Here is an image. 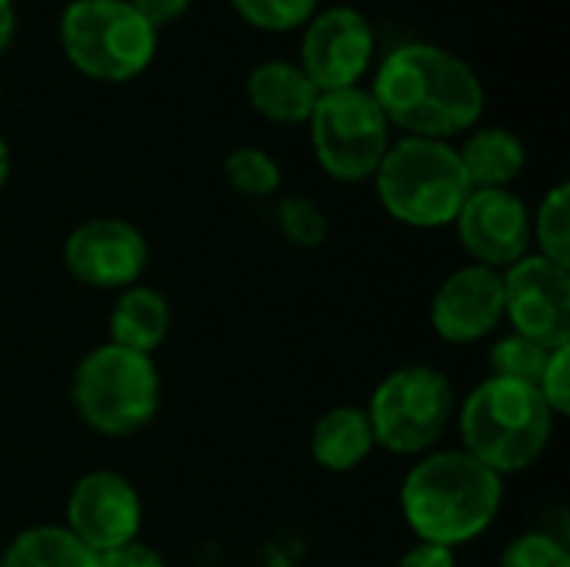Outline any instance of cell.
I'll return each instance as SVG.
<instances>
[{
	"instance_id": "obj_15",
	"label": "cell",
	"mask_w": 570,
	"mask_h": 567,
	"mask_svg": "<svg viewBox=\"0 0 570 567\" xmlns=\"http://www.w3.org/2000/svg\"><path fill=\"white\" fill-rule=\"evenodd\" d=\"M247 97L267 120L304 124V120H311V114L321 100V90L314 87V80L297 63L267 60V63L250 70Z\"/></svg>"
},
{
	"instance_id": "obj_12",
	"label": "cell",
	"mask_w": 570,
	"mask_h": 567,
	"mask_svg": "<svg viewBox=\"0 0 570 567\" xmlns=\"http://www.w3.org/2000/svg\"><path fill=\"white\" fill-rule=\"evenodd\" d=\"M147 237L120 217H94L70 231L63 244L67 271L100 291L130 287L147 267Z\"/></svg>"
},
{
	"instance_id": "obj_21",
	"label": "cell",
	"mask_w": 570,
	"mask_h": 567,
	"mask_svg": "<svg viewBox=\"0 0 570 567\" xmlns=\"http://www.w3.org/2000/svg\"><path fill=\"white\" fill-rule=\"evenodd\" d=\"M548 358H551V348H544V344H538V341H531L524 334H508V338H501L491 348L494 378L518 381V384H531V388L541 384V374L548 368Z\"/></svg>"
},
{
	"instance_id": "obj_6",
	"label": "cell",
	"mask_w": 570,
	"mask_h": 567,
	"mask_svg": "<svg viewBox=\"0 0 570 567\" xmlns=\"http://www.w3.org/2000/svg\"><path fill=\"white\" fill-rule=\"evenodd\" d=\"M60 43L83 77L124 84L150 67L157 30L127 0H73L60 17Z\"/></svg>"
},
{
	"instance_id": "obj_19",
	"label": "cell",
	"mask_w": 570,
	"mask_h": 567,
	"mask_svg": "<svg viewBox=\"0 0 570 567\" xmlns=\"http://www.w3.org/2000/svg\"><path fill=\"white\" fill-rule=\"evenodd\" d=\"M0 567H97V555L83 548L63 525H37L7 545Z\"/></svg>"
},
{
	"instance_id": "obj_29",
	"label": "cell",
	"mask_w": 570,
	"mask_h": 567,
	"mask_svg": "<svg viewBox=\"0 0 570 567\" xmlns=\"http://www.w3.org/2000/svg\"><path fill=\"white\" fill-rule=\"evenodd\" d=\"M397 567H458V558H454V548L417 541L411 551H404Z\"/></svg>"
},
{
	"instance_id": "obj_5",
	"label": "cell",
	"mask_w": 570,
	"mask_h": 567,
	"mask_svg": "<svg viewBox=\"0 0 570 567\" xmlns=\"http://www.w3.org/2000/svg\"><path fill=\"white\" fill-rule=\"evenodd\" d=\"M73 408L87 428L107 438L144 431L160 408V374L150 354L100 344L73 371Z\"/></svg>"
},
{
	"instance_id": "obj_22",
	"label": "cell",
	"mask_w": 570,
	"mask_h": 567,
	"mask_svg": "<svg viewBox=\"0 0 570 567\" xmlns=\"http://www.w3.org/2000/svg\"><path fill=\"white\" fill-rule=\"evenodd\" d=\"M227 184L244 197H271L281 187V167L277 160L261 147H237L224 160Z\"/></svg>"
},
{
	"instance_id": "obj_31",
	"label": "cell",
	"mask_w": 570,
	"mask_h": 567,
	"mask_svg": "<svg viewBox=\"0 0 570 567\" xmlns=\"http://www.w3.org/2000/svg\"><path fill=\"white\" fill-rule=\"evenodd\" d=\"M7 174H10V150H7V140L0 137V190L7 184Z\"/></svg>"
},
{
	"instance_id": "obj_1",
	"label": "cell",
	"mask_w": 570,
	"mask_h": 567,
	"mask_svg": "<svg viewBox=\"0 0 570 567\" xmlns=\"http://www.w3.org/2000/svg\"><path fill=\"white\" fill-rule=\"evenodd\" d=\"M371 97L387 124L411 137L444 140L484 114V87L471 63L438 43H401L377 67Z\"/></svg>"
},
{
	"instance_id": "obj_20",
	"label": "cell",
	"mask_w": 570,
	"mask_h": 567,
	"mask_svg": "<svg viewBox=\"0 0 570 567\" xmlns=\"http://www.w3.org/2000/svg\"><path fill=\"white\" fill-rule=\"evenodd\" d=\"M531 241L541 244V254L561 267H570V187L558 184L531 217Z\"/></svg>"
},
{
	"instance_id": "obj_10",
	"label": "cell",
	"mask_w": 570,
	"mask_h": 567,
	"mask_svg": "<svg viewBox=\"0 0 570 567\" xmlns=\"http://www.w3.org/2000/svg\"><path fill=\"white\" fill-rule=\"evenodd\" d=\"M374 60V30L357 7H331L307 20L301 70L321 94L357 87Z\"/></svg>"
},
{
	"instance_id": "obj_27",
	"label": "cell",
	"mask_w": 570,
	"mask_h": 567,
	"mask_svg": "<svg viewBox=\"0 0 570 567\" xmlns=\"http://www.w3.org/2000/svg\"><path fill=\"white\" fill-rule=\"evenodd\" d=\"M97 567H167V565H164V558H160L150 545H144V541H127V545H120V548H114V551L97 555Z\"/></svg>"
},
{
	"instance_id": "obj_28",
	"label": "cell",
	"mask_w": 570,
	"mask_h": 567,
	"mask_svg": "<svg viewBox=\"0 0 570 567\" xmlns=\"http://www.w3.org/2000/svg\"><path fill=\"white\" fill-rule=\"evenodd\" d=\"M127 3H130L154 30L174 23V20L190 7V0H127Z\"/></svg>"
},
{
	"instance_id": "obj_14",
	"label": "cell",
	"mask_w": 570,
	"mask_h": 567,
	"mask_svg": "<svg viewBox=\"0 0 570 567\" xmlns=\"http://www.w3.org/2000/svg\"><path fill=\"white\" fill-rule=\"evenodd\" d=\"M504 321L501 271L464 264L458 267L431 301V324L448 344H478Z\"/></svg>"
},
{
	"instance_id": "obj_18",
	"label": "cell",
	"mask_w": 570,
	"mask_h": 567,
	"mask_svg": "<svg viewBox=\"0 0 570 567\" xmlns=\"http://www.w3.org/2000/svg\"><path fill=\"white\" fill-rule=\"evenodd\" d=\"M458 157H461L471 190H494V187L508 190L521 177L524 160H528L521 137L504 127L474 130L458 150Z\"/></svg>"
},
{
	"instance_id": "obj_9",
	"label": "cell",
	"mask_w": 570,
	"mask_h": 567,
	"mask_svg": "<svg viewBox=\"0 0 570 567\" xmlns=\"http://www.w3.org/2000/svg\"><path fill=\"white\" fill-rule=\"evenodd\" d=\"M504 317L514 334H524L544 348L570 344V267L544 254H524L501 274Z\"/></svg>"
},
{
	"instance_id": "obj_16",
	"label": "cell",
	"mask_w": 570,
	"mask_h": 567,
	"mask_svg": "<svg viewBox=\"0 0 570 567\" xmlns=\"http://www.w3.org/2000/svg\"><path fill=\"white\" fill-rule=\"evenodd\" d=\"M374 448L377 444H374L367 411L351 408V404H341V408H331L327 414H321V421L314 424V434H311L314 461L324 471H337V475L361 468Z\"/></svg>"
},
{
	"instance_id": "obj_23",
	"label": "cell",
	"mask_w": 570,
	"mask_h": 567,
	"mask_svg": "<svg viewBox=\"0 0 570 567\" xmlns=\"http://www.w3.org/2000/svg\"><path fill=\"white\" fill-rule=\"evenodd\" d=\"M234 10L261 30H294L317 13V0H230Z\"/></svg>"
},
{
	"instance_id": "obj_2",
	"label": "cell",
	"mask_w": 570,
	"mask_h": 567,
	"mask_svg": "<svg viewBox=\"0 0 570 567\" xmlns=\"http://www.w3.org/2000/svg\"><path fill=\"white\" fill-rule=\"evenodd\" d=\"M504 501L501 475L468 451H434L421 458L401 485V511L428 545L458 548L481 538Z\"/></svg>"
},
{
	"instance_id": "obj_3",
	"label": "cell",
	"mask_w": 570,
	"mask_h": 567,
	"mask_svg": "<svg viewBox=\"0 0 570 567\" xmlns=\"http://www.w3.org/2000/svg\"><path fill=\"white\" fill-rule=\"evenodd\" d=\"M461 441L494 475H518L531 468L551 444L554 411L538 388L488 378L461 408Z\"/></svg>"
},
{
	"instance_id": "obj_11",
	"label": "cell",
	"mask_w": 570,
	"mask_h": 567,
	"mask_svg": "<svg viewBox=\"0 0 570 567\" xmlns=\"http://www.w3.org/2000/svg\"><path fill=\"white\" fill-rule=\"evenodd\" d=\"M144 505L137 488L117 471L83 475L67 498V531L94 555L137 541Z\"/></svg>"
},
{
	"instance_id": "obj_17",
	"label": "cell",
	"mask_w": 570,
	"mask_h": 567,
	"mask_svg": "<svg viewBox=\"0 0 570 567\" xmlns=\"http://www.w3.org/2000/svg\"><path fill=\"white\" fill-rule=\"evenodd\" d=\"M170 334V304L160 291L134 284L127 287L110 311V344L150 354Z\"/></svg>"
},
{
	"instance_id": "obj_25",
	"label": "cell",
	"mask_w": 570,
	"mask_h": 567,
	"mask_svg": "<svg viewBox=\"0 0 570 567\" xmlns=\"http://www.w3.org/2000/svg\"><path fill=\"white\" fill-rule=\"evenodd\" d=\"M501 567H570V551L554 535L528 531L504 548Z\"/></svg>"
},
{
	"instance_id": "obj_7",
	"label": "cell",
	"mask_w": 570,
	"mask_h": 567,
	"mask_svg": "<svg viewBox=\"0 0 570 567\" xmlns=\"http://www.w3.org/2000/svg\"><path fill=\"white\" fill-rule=\"evenodd\" d=\"M454 404V388L444 371L431 364L397 368L371 394L367 421L374 444L391 454H424L444 438Z\"/></svg>"
},
{
	"instance_id": "obj_13",
	"label": "cell",
	"mask_w": 570,
	"mask_h": 567,
	"mask_svg": "<svg viewBox=\"0 0 570 567\" xmlns=\"http://www.w3.org/2000/svg\"><path fill=\"white\" fill-rule=\"evenodd\" d=\"M454 227L474 264L491 271H508L531 247V214L524 201L504 187L471 190Z\"/></svg>"
},
{
	"instance_id": "obj_4",
	"label": "cell",
	"mask_w": 570,
	"mask_h": 567,
	"mask_svg": "<svg viewBox=\"0 0 570 567\" xmlns=\"http://www.w3.org/2000/svg\"><path fill=\"white\" fill-rule=\"evenodd\" d=\"M374 184L384 211L407 227L454 224L471 194L458 150L448 140L428 137L391 144L374 170Z\"/></svg>"
},
{
	"instance_id": "obj_30",
	"label": "cell",
	"mask_w": 570,
	"mask_h": 567,
	"mask_svg": "<svg viewBox=\"0 0 570 567\" xmlns=\"http://www.w3.org/2000/svg\"><path fill=\"white\" fill-rule=\"evenodd\" d=\"M13 23H17V17H13V0H0V50L10 43Z\"/></svg>"
},
{
	"instance_id": "obj_24",
	"label": "cell",
	"mask_w": 570,
	"mask_h": 567,
	"mask_svg": "<svg viewBox=\"0 0 570 567\" xmlns=\"http://www.w3.org/2000/svg\"><path fill=\"white\" fill-rule=\"evenodd\" d=\"M277 221L297 247H317L327 237V214L311 197H284Z\"/></svg>"
},
{
	"instance_id": "obj_26",
	"label": "cell",
	"mask_w": 570,
	"mask_h": 567,
	"mask_svg": "<svg viewBox=\"0 0 570 567\" xmlns=\"http://www.w3.org/2000/svg\"><path fill=\"white\" fill-rule=\"evenodd\" d=\"M541 398L548 401V408L554 411V418H568L570 414V344L554 348L548 358V368L541 374L538 384Z\"/></svg>"
},
{
	"instance_id": "obj_8",
	"label": "cell",
	"mask_w": 570,
	"mask_h": 567,
	"mask_svg": "<svg viewBox=\"0 0 570 567\" xmlns=\"http://www.w3.org/2000/svg\"><path fill=\"white\" fill-rule=\"evenodd\" d=\"M311 137L317 164L337 180L374 177L391 147V124L377 100L361 87L321 94L311 114Z\"/></svg>"
}]
</instances>
